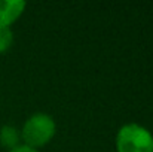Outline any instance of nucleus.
I'll list each match as a JSON object with an SVG mask.
<instances>
[{"label":"nucleus","mask_w":153,"mask_h":152,"mask_svg":"<svg viewBox=\"0 0 153 152\" xmlns=\"http://www.w3.org/2000/svg\"><path fill=\"white\" fill-rule=\"evenodd\" d=\"M24 0H0V25L10 27L24 12Z\"/></svg>","instance_id":"3"},{"label":"nucleus","mask_w":153,"mask_h":152,"mask_svg":"<svg viewBox=\"0 0 153 152\" xmlns=\"http://www.w3.org/2000/svg\"><path fill=\"white\" fill-rule=\"evenodd\" d=\"M13 43V31L10 27L0 25V54L9 51Z\"/></svg>","instance_id":"5"},{"label":"nucleus","mask_w":153,"mask_h":152,"mask_svg":"<svg viewBox=\"0 0 153 152\" xmlns=\"http://www.w3.org/2000/svg\"><path fill=\"white\" fill-rule=\"evenodd\" d=\"M19 140H21V133L16 127L13 125H3L0 128V145L9 151L15 149L16 146H19Z\"/></svg>","instance_id":"4"},{"label":"nucleus","mask_w":153,"mask_h":152,"mask_svg":"<svg viewBox=\"0 0 153 152\" xmlns=\"http://www.w3.org/2000/svg\"><path fill=\"white\" fill-rule=\"evenodd\" d=\"M117 152H153V134L140 124H125L116 133Z\"/></svg>","instance_id":"2"},{"label":"nucleus","mask_w":153,"mask_h":152,"mask_svg":"<svg viewBox=\"0 0 153 152\" xmlns=\"http://www.w3.org/2000/svg\"><path fill=\"white\" fill-rule=\"evenodd\" d=\"M9 152H37V151L33 149V148H28L25 145H19V146H16L15 149H12V151H9Z\"/></svg>","instance_id":"6"},{"label":"nucleus","mask_w":153,"mask_h":152,"mask_svg":"<svg viewBox=\"0 0 153 152\" xmlns=\"http://www.w3.org/2000/svg\"><path fill=\"white\" fill-rule=\"evenodd\" d=\"M55 131H56L55 119L48 113L39 112V113L31 115L25 121L19 133H21V140L24 142V145L37 151L39 148L51 142L55 136Z\"/></svg>","instance_id":"1"}]
</instances>
